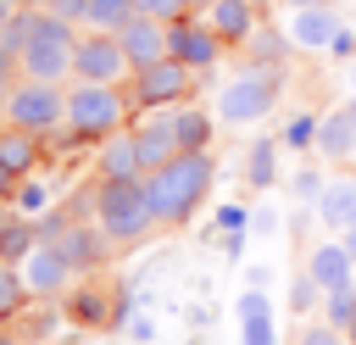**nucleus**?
Masks as SVG:
<instances>
[{
	"label": "nucleus",
	"mask_w": 356,
	"mask_h": 345,
	"mask_svg": "<svg viewBox=\"0 0 356 345\" xmlns=\"http://www.w3.org/2000/svg\"><path fill=\"white\" fill-rule=\"evenodd\" d=\"M117 128H128V95L117 83H89V78H72L67 89V134L72 139H111Z\"/></svg>",
	"instance_id": "nucleus-4"
},
{
	"label": "nucleus",
	"mask_w": 356,
	"mask_h": 345,
	"mask_svg": "<svg viewBox=\"0 0 356 345\" xmlns=\"http://www.w3.org/2000/svg\"><path fill=\"white\" fill-rule=\"evenodd\" d=\"M95 223L106 228L111 245H139L150 228H161L156 206H150V184L145 178H100L95 184Z\"/></svg>",
	"instance_id": "nucleus-2"
},
{
	"label": "nucleus",
	"mask_w": 356,
	"mask_h": 345,
	"mask_svg": "<svg viewBox=\"0 0 356 345\" xmlns=\"http://www.w3.org/2000/svg\"><path fill=\"white\" fill-rule=\"evenodd\" d=\"M317 211H323V223L328 228H350L356 223V184L350 178H334V184H323V195H317Z\"/></svg>",
	"instance_id": "nucleus-24"
},
{
	"label": "nucleus",
	"mask_w": 356,
	"mask_h": 345,
	"mask_svg": "<svg viewBox=\"0 0 356 345\" xmlns=\"http://www.w3.org/2000/svg\"><path fill=\"white\" fill-rule=\"evenodd\" d=\"M350 83H356V61H350Z\"/></svg>",
	"instance_id": "nucleus-44"
},
{
	"label": "nucleus",
	"mask_w": 356,
	"mask_h": 345,
	"mask_svg": "<svg viewBox=\"0 0 356 345\" xmlns=\"http://www.w3.org/2000/svg\"><path fill=\"white\" fill-rule=\"evenodd\" d=\"M11 200H17V211H39V200H44V189H39V178L28 172L17 189H11Z\"/></svg>",
	"instance_id": "nucleus-33"
},
{
	"label": "nucleus",
	"mask_w": 356,
	"mask_h": 345,
	"mask_svg": "<svg viewBox=\"0 0 356 345\" xmlns=\"http://www.w3.org/2000/svg\"><path fill=\"white\" fill-rule=\"evenodd\" d=\"M44 11V6H39ZM72 56H78V22L67 17H39L33 39L22 45V78H44V83H61L72 78Z\"/></svg>",
	"instance_id": "nucleus-6"
},
{
	"label": "nucleus",
	"mask_w": 356,
	"mask_h": 345,
	"mask_svg": "<svg viewBox=\"0 0 356 345\" xmlns=\"http://www.w3.org/2000/svg\"><path fill=\"white\" fill-rule=\"evenodd\" d=\"M128 17H139L134 0H89V6H83V28H106V33H117Z\"/></svg>",
	"instance_id": "nucleus-25"
},
{
	"label": "nucleus",
	"mask_w": 356,
	"mask_h": 345,
	"mask_svg": "<svg viewBox=\"0 0 356 345\" xmlns=\"http://www.w3.org/2000/svg\"><path fill=\"white\" fill-rule=\"evenodd\" d=\"M295 345H350V334L334 328V323H306V334H300Z\"/></svg>",
	"instance_id": "nucleus-30"
},
{
	"label": "nucleus",
	"mask_w": 356,
	"mask_h": 345,
	"mask_svg": "<svg viewBox=\"0 0 356 345\" xmlns=\"http://www.w3.org/2000/svg\"><path fill=\"white\" fill-rule=\"evenodd\" d=\"M245 178H250L256 189H267V184L278 178V145H273V139H256V145H250V167H245Z\"/></svg>",
	"instance_id": "nucleus-27"
},
{
	"label": "nucleus",
	"mask_w": 356,
	"mask_h": 345,
	"mask_svg": "<svg viewBox=\"0 0 356 345\" xmlns=\"http://www.w3.org/2000/svg\"><path fill=\"white\" fill-rule=\"evenodd\" d=\"M0 111H6V122H11V128H28V134H39V139L67 134V89H61V83L17 78Z\"/></svg>",
	"instance_id": "nucleus-5"
},
{
	"label": "nucleus",
	"mask_w": 356,
	"mask_h": 345,
	"mask_svg": "<svg viewBox=\"0 0 356 345\" xmlns=\"http://www.w3.org/2000/svg\"><path fill=\"white\" fill-rule=\"evenodd\" d=\"M0 345H11V339H6V334H0Z\"/></svg>",
	"instance_id": "nucleus-45"
},
{
	"label": "nucleus",
	"mask_w": 356,
	"mask_h": 345,
	"mask_svg": "<svg viewBox=\"0 0 356 345\" xmlns=\"http://www.w3.org/2000/svg\"><path fill=\"white\" fill-rule=\"evenodd\" d=\"M72 273H78V267H72V262H67V256H61L56 245H44V239H39V245L28 250V262H22V278H28L33 300L67 295V289H72Z\"/></svg>",
	"instance_id": "nucleus-12"
},
{
	"label": "nucleus",
	"mask_w": 356,
	"mask_h": 345,
	"mask_svg": "<svg viewBox=\"0 0 356 345\" xmlns=\"http://www.w3.org/2000/svg\"><path fill=\"white\" fill-rule=\"evenodd\" d=\"M39 245V223H28V211H6L0 200V262H28V250Z\"/></svg>",
	"instance_id": "nucleus-18"
},
{
	"label": "nucleus",
	"mask_w": 356,
	"mask_h": 345,
	"mask_svg": "<svg viewBox=\"0 0 356 345\" xmlns=\"http://www.w3.org/2000/svg\"><path fill=\"white\" fill-rule=\"evenodd\" d=\"M167 128H172V139H178V150H206V139H211V111H200V106H167Z\"/></svg>",
	"instance_id": "nucleus-21"
},
{
	"label": "nucleus",
	"mask_w": 356,
	"mask_h": 345,
	"mask_svg": "<svg viewBox=\"0 0 356 345\" xmlns=\"http://www.w3.org/2000/svg\"><path fill=\"white\" fill-rule=\"evenodd\" d=\"M206 17H211V28L222 33L228 50H234V45H250V33H256V6H250V0H217Z\"/></svg>",
	"instance_id": "nucleus-17"
},
{
	"label": "nucleus",
	"mask_w": 356,
	"mask_h": 345,
	"mask_svg": "<svg viewBox=\"0 0 356 345\" xmlns=\"http://www.w3.org/2000/svg\"><path fill=\"white\" fill-rule=\"evenodd\" d=\"M284 6H295V11H300V6H334V0H284Z\"/></svg>",
	"instance_id": "nucleus-41"
},
{
	"label": "nucleus",
	"mask_w": 356,
	"mask_h": 345,
	"mask_svg": "<svg viewBox=\"0 0 356 345\" xmlns=\"http://www.w3.org/2000/svg\"><path fill=\"white\" fill-rule=\"evenodd\" d=\"M289 45H295V39H284V33H273V28H267V33H250V56H256V61H273V67H284V50H289Z\"/></svg>",
	"instance_id": "nucleus-29"
},
{
	"label": "nucleus",
	"mask_w": 356,
	"mask_h": 345,
	"mask_svg": "<svg viewBox=\"0 0 356 345\" xmlns=\"http://www.w3.org/2000/svg\"><path fill=\"white\" fill-rule=\"evenodd\" d=\"M195 83H200V72H195V67H184L178 56H161V61H150V67L128 72V95H134V106H139V111L184 106V100L195 95Z\"/></svg>",
	"instance_id": "nucleus-7"
},
{
	"label": "nucleus",
	"mask_w": 356,
	"mask_h": 345,
	"mask_svg": "<svg viewBox=\"0 0 356 345\" xmlns=\"http://www.w3.org/2000/svg\"><path fill=\"white\" fill-rule=\"evenodd\" d=\"M339 28L345 22L334 17V6H300L289 22V39H295V50H334Z\"/></svg>",
	"instance_id": "nucleus-14"
},
{
	"label": "nucleus",
	"mask_w": 356,
	"mask_h": 345,
	"mask_svg": "<svg viewBox=\"0 0 356 345\" xmlns=\"http://www.w3.org/2000/svg\"><path fill=\"white\" fill-rule=\"evenodd\" d=\"M0 161L17 172V178H28L33 167H39V134H28V128H0Z\"/></svg>",
	"instance_id": "nucleus-23"
},
{
	"label": "nucleus",
	"mask_w": 356,
	"mask_h": 345,
	"mask_svg": "<svg viewBox=\"0 0 356 345\" xmlns=\"http://www.w3.org/2000/svg\"><path fill=\"white\" fill-rule=\"evenodd\" d=\"M317 289H323V284H317L312 273H295V284H289V306H295V312H312V295H317Z\"/></svg>",
	"instance_id": "nucleus-32"
},
{
	"label": "nucleus",
	"mask_w": 356,
	"mask_h": 345,
	"mask_svg": "<svg viewBox=\"0 0 356 345\" xmlns=\"http://www.w3.org/2000/svg\"><path fill=\"white\" fill-rule=\"evenodd\" d=\"M17 6H22V0H0V28H6L11 17H17Z\"/></svg>",
	"instance_id": "nucleus-39"
},
{
	"label": "nucleus",
	"mask_w": 356,
	"mask_h": 345,
	"mask_svg": "<svg viewBox=\"0 0 356 345\" xmlns=\"http://www.w3.org/2000/svg\"><path fill=\"white\" fill-rule=\"evenodd\" d=\"M278 95H284V67H273V61H250L245 72H234V78L222 83V95H217V117H222L228 128H250V122L273 117Z\"/></svg>",
	"instance_id": "nucleus-3"
},
{
	"label": "nucleus",
	"mask_w": 356,
	"mask_h": 345,
	"mask_svg": "<svg viewBox=\"0 0 356 345\" xmlns=\"http://www.w3.org/2000/svg\"><path fill=\"white\" fill-rule=\"evenodd\" d=\"M334 50H339V56H350V50H356V33H350V28H339V39H334Z\"/></svg>",
	"instance_id": "nucleus-37"
},
{
	"label": "nucleus",
	"mask_w": 356,
	"mask_h": 345,
	"mask_svg": "<svg viewBox=\"0 0 356 345\" xmlns=\"http://www.w3.org/2000/svg\"><path fill=\"white\" fill-rule=\"evenodd\" d=\"M128 72H134V61H128V50H122V39H117V33H106V28H83V33H78L72 78L117 83V78H128Z\"/></svg>",
	"instance_id": "nucleus-9"
},
{
	"label": "nucleus",
	"mask_w": 356,
	"mask_h": 345,
	"mask_svg": "<svg viewBox=\"0 0 356 345\" xmlns=\"http://www.w3.org/2000/svg\"><path fill=\"white\" fill-rule=\"evenodd\" d=\"M317 150H323L328 161H339V156L356 150V95L323 117V128H317Z\"/></svg>",
	"instance_id": "nucleus-15"
},
{
	"label": "nucleus",
	"mask_w": 356,
	"mask_h": 345,
	"mask_svg": "<svg viewBox=\"0 0 356 345\" xmlns=\"http://www.w3.org/2000/svg\"><path fill=\"white\" fill-rule=\"evenodd\" d=\"M211 6H217V0H189V11H211Z\"/></svg>",
	"instance_id": "nucleus-42"
},
{
	"label": "nucleus",
	"mask_w": 356,
	"mask_h": 345,
	"mask_svg": "<svg viewBox=\"0 0 356 345\" xmlns=\"http://www.w3.org/2000/svg\"><path fill=\"white\" fill-rule=\"evenodd\" d=\"M11 189H17V172L0 161V200H11Z\"/></svg>",
	"instance_id": "nucleus-36"
},
{
	"label": "nucleus",
	"mask_w": 356,
	"mask_h": 345,
	"mask_svg": "<svg viewBox=\"0 0 356 345\" xmlns=\"http://www.w3.org/2000/svg\"><path fill=\"white\" fill-rule=\"evenodd\" d=\"M145 17H161V22H172V17H184L189 11V0H134Z\"/></svg>",
	"instance_id": "nucleus-34"
},
{
	"label": "nucleus",
	"mask_w": 356,
	"mask_h": 345,
	"mask_svg": "<svg viewBox=\"0 0 356 345\" xmlns=\"http://www.w3.org/2000/svg\"><path fill=\"white\" fill-rule=\"evenodd\" d=\"M134 145H139V161H145V172H156L161 161H172V156H178V139H172V128H167V117H150V122H134Z\"/></svg>",
	"instance_id": "nucleus-20"
},
{
	"label": "nucleus",
	"mask_w": 356,
	"mask_h": 345,
	"mask_svg": "<svg viewBox=\"0 0 356 345\" xmlns=\"http://www.w3.org/2000/svg\"><path fill=\"white\" fill-rule=\"evenodd\" d=\"M100 178H145V161H139L134 128H117L111 139H100Z\"/></svg>",
	"instance_id": "nucleus-16"
},
{
	"label": "nucleus",
	"mask_w": 356,
	"mask_h": 345,
	"mask_svg": "<svg viewBox=\"0 0 356 345\" xmlns=\"http://www.w3.org/2000/svg\"><path fill=\"white\" fill-rule=\"evenodd\" d=\"M345 334H350V345H356V317H350V328H345Z\"/></svg>",
	"instance_id": "nucleus-43"
},
{
	"label": "nucleus",
	"mask_w": 356,
	"mask_h": 345,
	"mask_svg": "<svg viewBox=\"0 0 356 345\" xmlns=\"http://www.w3.org/2000/svg\"><path fill=\"white\" fill-rule=\"evenodd\" d=\"M350 267H356V256H350L345 245H317V250H312V262H306V273H312L323 289L350 284Z\"/></svg>",
	"instance_id": "nucleus-22"
},
{
	"label": "nucleus",
	"mask_w": 356,
	"mask_h": 345,
	"mask_svg": "<svg viewBox=\"0 0 356 345\" xmlns=\"http://www.w3.org/2000/svg\"><path fill=\"white\" fill-rule=\"evenodd\" d=\"M145 184H150L156 217H161L167 228H178V223L195 217V206H200L206 189H211V156H206V150H178L172 161H161L156 172H145Z\"/></svg>",
	"instance_id": "nucleus-1"
},
{
	"label": "nucleus",
	"mask_w": 356,
	"mask_h": 345,
	"mask_svg": "<svg viewBox=\"0 0 356 345\" xmlns=\"http://www.w3.org/2000/svg\"><path fill=\"white\" fill-rule=\"evenodd\" d=\"M167 45H172V56L184 61V67H195V72H211L217 61H222V33L211 28V17L200 22L195 11H184V17H172L167 22Z\"/></svg>",
	"instance_id": "nucleus-10"
},
{
	"label": "nucleus",
	"mask_w": 356,
	"mask_h": 345,
	"mask_svg": "<svg viewBox=\"0 0 356 345\" xmlns=\"http://www.w3.org/2000/svg\"><path fill=\"white\" fill-rule=\"evenodd\" d=\"M39 239L56 245L78 273H100L106 256H111V250H106V245H111L106 228H100V223L89 228V223H78V217H44V223H39Z\"/></svg>",
	"instance_id": "nucleus-8"
},
{
	"label": "nucleus",
	"mask_w": 356,
	"mask_h": 345,
	"mask_svg": "<svg viewBox=\"0 0 356 345\" xmlns=\"http://www.w3.org/2000/svg\"><path fill=\"white\" fill-rule=\"evenodd\" d=\"M67 312H72V323H83V328H111V323L122 317V289H117L111 278L83 273V284L67 289Z\"/></svg>",
	"instance_id": "nucleus-11"
},
{
	"label": "nucleus",
	"mask_w": 356,
	"mask_h": 345,
	"mask_svg": "<svg viewBox=\"0 0 356 345\" xmlns=\"http://www.w3.org/2000/svg\"><path fill=\"white\" fill-rule=\"evenodd\" d=\"M323 295H328V323L350 328V317H356V284H339V289H323Z\"/></svg>",
	"instance_id": "nucleus-28"
},
{
	"label": "nucleus",
	"mask_w": 356,
	"mask_h": 345,
	"mask_svg": "<svg viewBox=\"0 0 356 345\" xmlns=\"http://www.w3.org/2000/svg\"><path fill=\"white\" fill-rule=\"evenodd\" d=\"M300 195H323V178L317 172H300Z\"/></svg>",
	"instance_id": "nucleus-38"
},
{
	"label": "nucleus",
	"mask_w": 356,
	"mask_h": 345,
	"mask_svg": "<svg viewBox=\"0 0 356 345\" xmlns=\"http://www.w3.org/2000/svg\"><path fill=\"white\" fill-rule=\"evenodd\" d=\"M117 39H122V50H128V61H134V72L139 67H150V61H161V56H172V45H167V22L161 17H128L122 28H117Z\"/></svg>",
	"instance_id": "nucleus-13"
},
{
	"label": "nucleus",
	"mask_w": 356,
	"mask_h": 345,
	"mask_svg": "<svg viewBox=\"0 0 356 345\" xmlns=\"http://www.w3.org/2000/svg\"><path fill=\"white\" fill-rule=\"evenodd\" d=\"M33 300V289H28V278L11 267V262H0V317H17L22 306Z\"/></svg>",
	"instance_id": "nucleus-26"
},
{
	"label": "nucleus",
	"mask_w": 356,
	"mask_h": 345,
	"mask_svg": "<svg viewBox=\"0 0 356 345\" xmlns=\"http://www.w3.org/2000/svg\"><path fill=\"white\" fill-rule=\"evenodd\" d=\"M239 339H245V345H278L273 306H267V295H256V289L239 295Z\"/></svg>",
	"instance_id": "nucleus-19"
},
{
	"label": "nucleus",
	"mask_w": 356,
	"mask_h": 345,
	"mask_svg": "<svg viewBox=\"0 0 356 345\" xmlns=\"http://www.w3.org/2000/svg\"><path fill=\"white\" fill-rule=\"evenodd\" d=\"M317 128H323V122L306 111V117H295V122L284 128V145H295V150H300V145H317Z\"/></svg>",
	"instance_id": "nucleus-31"
},
{
	"label": "nucleus",
	"mask_w": 356,
	"mask_h": 345,
	"mask_svg": "<svg viewBox=\"0 0 356 345\" xmlns=\"http://www.w3.org/2000/svg\"><path fill=\"white\" fill-rule=\"evenodd\" d=\"M33 6H44L50 17H67V22L83 28V6H89V0H33Z\"/></svg>",
	"instance_id": "nucleus-35"
},
{
	"label": "nucleus",
	"mask_w": 356,
	"mask_h": 345,
	"mask_svg": "<svg viewBox=\"0 0 356 345\" xmlns=\"http://www.w3.org/2000/svg\"><path fill=\"white\" fill-rule=\"evenodd\" d=\"M345 250H350V256H356V223H350V228H345Z\"/></svg>",
	"instance_id": "nucleus-40"
}]
</instances>
